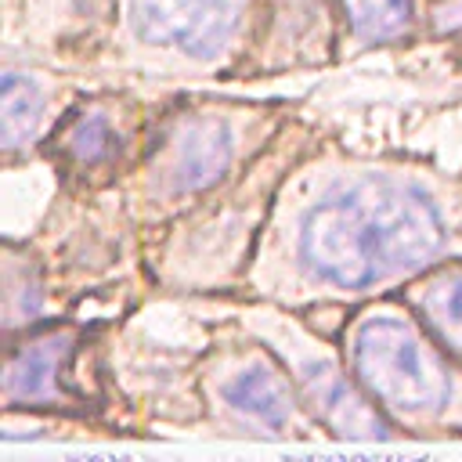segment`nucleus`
<instances>
[{"label": "nucleus", "instance_id": "obj_7", "mask_svg": "<svg viewBox=\"0 0 462 462\" xmlns=\"http://www.w3.org/2000/svg\"><path fill=\"white\" fill-rule=\"evenodd\" d=\"M40 112H43L40 87L29 76L4 72V79H0V141L7 148H14L22 137H29L36 130Z\"/></svg>", "mask_w": 462, "mask_h": 462}, {"label": "nucleus", "instance_id": "obj_10", "mask_svg": "<svg viewBox=\"0 0 462 462\" xmlns=\"http://www.w3.org/2000/svg\"><path fill=\"white\" fill-rule=\"evenodd\" d=\"M422 307H426L430 321L437 325V332L444 339H451L455 346H462V274H448V278L433 282Z\"/></svg>", "mask_w": 462, "mask_h": 462}, {"label": "nucleus", "instance_id": "obj_4", "mask_svg": "<svg viewBox=\"0 0 462 462\" xmlns=\"http://www.w3.org/2000/svg\"><path fill=\"white\" fill-rule=\"evenodd\" d=\"M303 386H307L314 408L321 411V419L332 422L339 433H346V437H383V433H386L379 411H375L332 365H314V368H307Z\"/></svg>", "mask_w": 462, "mask_h": 462}, {"label": "nucleus", "instance_id": "obj_6", "mask_svg": "<svg viewBox=\"0 0 462 462\" xmlns=\"http://www.w3.org/2000/svg\"><path fill=\"white\" fill-rule=\"evenodd\" d=\"M58 357L61 343L58 339H40L25 350H14L7 361V393L22 401H47L54 397V375H58Z\"/></svg>", "mask_w": 462, "mask_h": 462}, {"label": "nucleus", "instance_id": "obj_12", "mask_svg": "<svg viewBox=\"0 0 462 462\" xmlns=\"http://www.w3.org/2000/svg\"><path fill=\"white\" fill-rule=\"evenodd\" d=\"M433 25H437L440 32H455V29H462V0H451V4L437 7V11H433Z\"/></svg>", "mask_w": 462, "mask_h": 462}, {"label": "nucleus", "instance_id": "obj_13", "mask_svg": "<svg viewBox=\"0 0 462 462\" xmlns=\"http://www.w3.org/2000/svg\"><path fill=\"white\" fill-rule=\"evenodd\" d=\"M83 462H126V458H112V455H90V458H83Z\"/></svg>", "mask_w": 462, "mask_h": 462}, {"label": "nucleus", "instance_id": "obj_3", "mask_svg": "<svg viewBox=\"0 0 462 462\" xmlns=\"http://www.w3.org/2000/svg\"><path fill=\"white\" fill-rule=\"evenodd\" d=\"M238 11L242 0H130L141 40L191 58L217 54L231 40Z\"/></svg>", "mask_w": 462, "mask_h": 462}, {"label": "nucleus", "instance_id": "obj_2", "mask_svg": "<svg viewBox=\"0 0 462 462\" xmlns=\"http://www.w3.org/2000/svg\"><path fill=\"white\" fill-rule=\"evenodd\" d=\"M354 368L361 383L397 411H437L448 397V368L437 350L393 314L368 318L354 336Z\"/></svg>", "mask_w": 462, "mask_h": 462}, {"label": "nucleus", "instance_id": "obj_11", "mask_svg": "<svg viewBox=\"0 0 462 462\" xmlns=\"http://www.w3.org/2000/svg\"><path fill=\"white\" fill-rule=\"evenodd\" d=\"M112 148V130L105 123V116H87L76 123V130L69 134V152L79 159V162H97L105 159Z\"/></svg>", "mask_w": 462, "mask_h": 462}, {"label": "nucleus", "instance_id": "obj_9", "mask_svg": "<svg viewBox=\"0 0 462 462\" xmlns=\"http://www.w3.org/2000/svg\"><path fill=\"white\" fill-rule=\"evenodd\" d=\"M350 25L368 40H393L408 29V0H343Z\"/></svg>", "mask_w": 462, "mask_h": 462}, {"label": "nucleus", "instance_id": "obj_8", "mask_svg": "<svg viewBox=\"0 0 462 462\" xmlns=\"http://www.w3.org/2000/svg\"><path fill=\"white\" fill-rule=\"evenodd\" d=\"M224 397H227L231 408H238L245 415H256L263 422H274V426L289 415L285 390H282V383L267 368H245L242 375H235L224 386Z\"/></svg>", "mask_w": 462, "mask_h": 462}, {"label": "nucleus", "instance_id": "obj_5", "mask_svg": "<svg viewBox=\"0 0 462 462\" xmlns=\"http://www.w3.org/2000/svg\"><path fill=\"white\" fill-rule=\"evenodd\" d=\"M231 152H235V137L224 123H202V126L188 130L180 162H177L180 188H202V184L217 180L224 173Z\"/></svg>", "mask_w": 462, "mask_h": 462}, {"label": "nucleus", "instance_id": "obj_1", "mask_svg": "<svg viewBox=\"0 0 462 462\" xmlns=\"http://www.w3.org/2000/svg\"><path fill=\"white\" fill-rule=\"evenodd\" d=\"M444 242L433 202L411 188L383 180L350 184L321 199L300 227L307 267L343 289H365L401 271H415Z\"/></svg>", "mask_w": 462, "mask_h": 462}, {"label": "nucleus", "instance_id": "obj_14", "mask_svg": "<svg viewBox=\"0 0 462 462\" xmlns=\"http://www.w3.org/2000/svg\"><path fill=\"white\" fill-rule=\"evenodd\" d=\"M350 462H390V458H383V455H379V458H350Z\"/></svg>", "mask_w": 462, "mask_h": 462}]
</instances>
